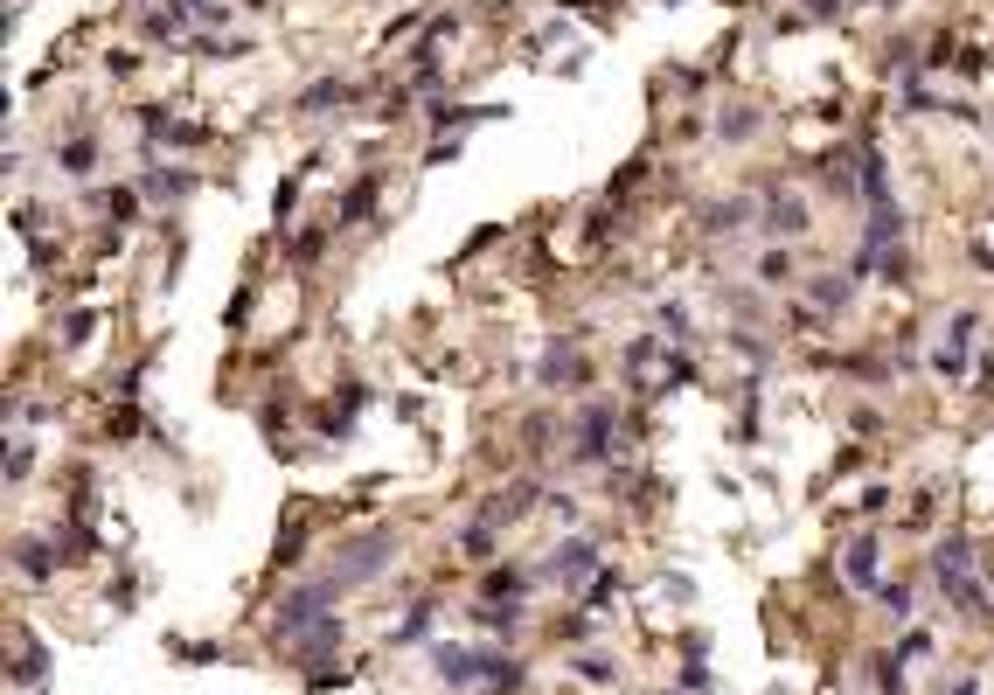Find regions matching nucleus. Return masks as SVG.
Returning a JSON list of instances; mask_svg holds the SVG:
<instances>
[{
  "instance_id": "f257e3e1",
  "label": "nucleus",
  "mask_w": 994,
  "mask_h": 695,
  "mask_svg": "<svg viewBox=\"0 0 994 695\" xmlns=\"http://www.w3.org/2000/svg\"><path fill=\"white\" fill-rule=\"evenodd\" d=\"M932 584L967 612V619H988V591L974 584V536H960V529H946L939 543H932Z\"/></svg>"
},
{
  "instance_id": "f03ea898",
  "label": "nucleus",
  "mask_w": 994,
  "mask_h": 695,
  "mask_svg": "<svg viewBox=\"0 0 994 695\" xmlns=\"http://www.w3.org/2000/svg\"><path fill=\"white\" fill-rule=\"evenodd\" d=\"M612 431H619V404H577V445H570V466H605L612 459Z\"/></svg>"
},
{
  "instance_id": "7ed1b4c3",
  "label": "nucleus",
  "mask_w": 994,
  "mask_h": 695,
  "mask_svg": "<svg viewBox=\"0 0 994 695\" xmlns=\"http://www.w3.org/2000/svg\"><path fill=\"white\" fill-rule=\"evenodd\" d=\"M591 570H605V563H598V543H591V536H570L564 550H550L543 556V563H536V577H543V584H577V591H584V584H591Z\"/></svg>"
},
{
  "instance_id": "20e7f679",
  "label": "nucleus",
  "mask_w": 994,
  "mask_h": 695,
  "mask_svg": "<svg viewBox=\"0 0 994 695\" xmlns=\"http://www.w3.org/2000/svg\"><path fill=\"white\" fill-rule=\"evenodd\" d=\"M390 556H397V529H369V536H355V543L341 550V577L362 584V577H376Z\"/></svg>"
},
{
  "instance_id": "39448f33",
  "label": "nucleus",
  "mask_w": 994,
  "mask_h": 695,
  "mask_svg": "<svg viewBox=\"0 0 994 695\" xmlns=\"http://www.w3.org/2000/svg\"><path fill=\"white\" fill-rule=\"evenodd\" d=\"M431 675H438V682H445L452 695L480 689V647H459V640H438V647H431Z\"/></svg>"
},
{
  "instance_id": "423d86ee",
  "label": "nucleus",
  "mask_w": 994,
  "mask_h": 695,
  "mask_svg": "<svg viewBox=\"0 0 994 695\" xmlns=\"http://www.w3.org/2000/svg\"><path fill=\"white\" fill-rule=\"evenodd\" d=\"M536 376H543V390H584L591 383V355H577L570 341H550L543 362H536Z\"/></svg>"
},
{
  "instance_id": "0eeeda50",
  "label": "nucleus",
  "mask_w": 994,
  "mask_h": 695,
  "mask_svg": "<svg viewBox=\"0 0 994 695\" xmlns=\"http://www.w3.org/2000/svg\"><path fill=\"white\" fill-rule=\"evenodd\" d=\"M842 570H849L855 591H869V598H876V584H883V536H876V529L849 536V550H842Z\"/></svg>"
},
{
  "instance_id": "6e6552de",
  "label": "nucleus",
  "mask_w": 994,
  "mask_h": 695,
  "mask_svg": "<svg viewBox=\"0 0 994 695\" xmlns=\"http://www.w3.org/2000/svg\"><path fill=\"white\" fill-rule=\"evenodd\" d=\"M341 640H348V626H341L334 612H320V619H313V626H299V633H292L285 647H292V654H299L306 668H320L327 654H341Z\"/></svg>"
},
{
  "instance_id": "1a4fd4ad",
  "label": "nucleus",
  "mask_w": 994,
  "mask_h": 695,
  "mask_svg": "<svg viewBox=\"0 0 994 695\" xmlns=\"http://www.w3.org/2000/svg\"><path fill=\"white\" fill-rule=\"evenodd\" d=\"M765 237H807V202L779 181H765Z\"/></svg>"
},
{
  "instance_id": "9d476101",
  "label": "nucleus",
  "mask_w": 994,
  "mask_h": 695,
  "mask_svg": "<svg viewBox=\"0 0 994 695\" xmlns=\"http://www.w3.org/2000/svg\"><path fill=\"white\" fill-rule=\"evenodd\" d=\"M974 334H981V313H974V306H967V313H953V341L932 355V369H939V376H967V369H974V362H967Z\"/></svg>"
},
{
  "instance_id": "9b49d317",
  "label": "nucleus",
  "mask_w": 994,
  "mask_h": 695,
  "mask_svg": "<svg viewBox=\"0 0 994 695\" xmlns=\"http://www.w3.org/2000/svg\"><path fill=\"white\" fill-rule=\"evenodd\" d=\"M522 682H529V668H522L515 654L480 647V689H487V695H522Z\"/></svg>"
},
{
  "instance_id": "f8f14e48",
  "label": "nucleus",
  "mask_w": 994,
  "mask_h": 695,
  "mask_svg": "<svg viewBox=\"0 0 994 695\" xmlns=\"http://www.w3.org/2000/svg\"><path fill=\"white\" fill-rule=\"evenodd\" d=\"M140 195H146V202H188V195H195V174H188V167H160V160H153V167L140 174Z\"/></svg>"
},
{
  "instance_id": "ddd939ff",
  "label": "nucleus",
  "mask_w": 994,
  "mask_h": 695,
  "mask_svg": "<svg viewBox=\"0 0 994 695\" xmlns=\"http://www.w3.org/2000/svg\"><path fill=\"white\" fill-rule=\"evenodd\" d=\"M7 675H14V689H49V654H42L21 626H14V668H7Z\"/></svg>"
},
{
  "instance_id": "4468645a",
  "label": "nucleus",
  "mask_w": 994,
  "mask_h": 695,
  "mask_svg": "<svg viewBox=\"0 0 994 695\" xmlns=\"http://www.w3.org/2000/svg\"><path fill=\"white\" fill-rule=\"evenodd\" d=\"M536 584V570H515V563H494V570H480V598L487 605H508V598H522Z\"/></svg>"
},
{
  "instance_id": "2eb2a0df",
  "label": "nucleus",
  "mask_w": 994,
  "mask_h": 695,
  "mask_svg": "<svg viewBox=\"0 0 994 695\" xmlns=\"http://www.w3.org/2000/svg\"><path fill=\"white\" fill-rule=\"evenodd\" d=\"M56 563H63V550H56V543H35V536H14V570H21V577L49 584V577H56Z\"/></svg>"
},
{
  "instance_id": "dca6fc26",
  "label": "nucleus",
  "mask_w": 994,
  "mask_h": 695,
  "mask_svg": "<svg viewBox=\"0 0 994 695\" xmlns=\"http://www.w3.org/2000/svg\"><path fill=\"white\" fill-rule=\"evenodd\" d=\"M306 515H313L306 501H292V508H285V536H279V550H272V577H279L285 563H292V556L306 550Z\"/></svg>"
},
{
  "instance_id": "f3484780",
  "label": "nucleus",
  "mask_w": 994,
  "mask_h": 695,
  "mask_svg": "<svg viewBox=\"0 0 994 695\" xmlns=\"http://www.w3.org/2000/svg\"><path fill=\"white\" fill-rule=\"evenodd\" d=\"M355 98V84L348 77H320V84H306L299 91V112H334V105H348Z\"/></svg>"
},
{
  "instance_id": "a211bd4d",
  "label": "nucleus",
  "mask_w": 994,
  "mask_h": 695,
  "mask_svg": "<svg viewBox=\"0 0 994 695\" xmlns=\"http://www.w3.org/2000/svg\"><path fill=\"white\" fill-rule=\"evenodd\" d=\"M751 133H758V105H723L716 112V139L723 146H744Z\"/></svg>"
},
{
  "instance_id": "6ab92c4d",
  "label": "nucleus",
  "mask_w": 994,
  "mask_h": 695,
  "mask_svg": "<svg viewBox=\"0 0 994 695\" xmlns=\"http://www.w3.org/2000/svg\"><path fill=\"white\" fill-rule=\"evenodd\" d=\"M56 160H63V174H91L98 167V133H70L56 146Z\"/></svg>"
},
{
  "instance_id": "aec40b11",
  "label": "nucleus",
  "mask_w": 994,
  "mask_h": 695,
  "mask_svg": "<svg viewBox=\"0 0 994 695\" xmlns=\"http://www.w3.org/2000/svg\"><path fill=\"white\" fill-rule=\"evenodd\" d=\"M376 195H383V174H362V181L341 195V223H362V216L376 209Z\"/></svg>"
},
{
  "instance_id": "412c9836",
  "label": "nucleus",
  "mask_w": 994,
  "mask_h": 695,
  "mask_svg": "<svg viewBox=\"0 0 994 695\" xmlns=\"http://www.w3.org/2000/svg\"><path fill=\"white\" fill-rule=\"evenodd\" d=\"M744 223H751V202H744V195H737V202H716V209H703V230H710V237H730V230H744Z\"/></svg>"
},
{
  "instance_id": "4be33fe9",
  "label": "nucleus",
  "mask_w": 994,
  "mask_h": 695,
  "mask_svg": "<svg viewBox=\"0 0 994 695\" xmlns=\"http://www.w3.org/2000/svg\"><path fill=\"white\" fill-rule=\"evenodd\" d=\"M473 619H480V626H487V633H494V640H508V633H515V619H522V612H515V598H508V605H487V598H480V605H473Z\"/></svg>"
},
{
  "instance_id": "5701e85b",
  "label": "nucleus",
  "mask_w": 994,
  "mask_h": 695,
  "mask_svg": "<svg viewBox=\"0 0 994 695\" xmlns=\"http://www.w3.org/2000/svg\"><path fill=\"white\" fill-rule=\"evenodd\" d=\"M577 598H584V612H605V605L619 598V570H598V577H591V584H584Z\"/></svg>"
},
{
  "instance_id": "b1692460",
  "label": "nucleus",
  "mask_w": 994,
  "mask_h": 695,
  "mask_svg": "<svg viewBox=\"0 0 994 695\" xmlns=\"http://www.w3.org/2000/svg\"><path fill=\"white\" fill-rule=\"evenodd\" d=\"M140 28H146V42H181V21H174V7H146Z\"/></svg>"
},
{
  "instance_id": "393cba45",
  "label": "nucleus",
  "mask_w": 994,
  "mask_h": 695,
  "mask_svg": "<svg viewBox=\"0 0 994 695\" xmlns=\"http://www.w3.org/2000/svg\"><path fill=\"white\" fill-rule=\"evenodd\" d=\"M807 292H814V306H821V313H842V306H849V278H814Z\"/></svg>"
},
{
  "instance_id": "a878e982",
  "label": "nucleus",
  "mask_w": 994,
  "mask_h": 695,
  "mask_svg": "<svg viewBox=\"0 0 994 695\" xmlns=\"http://www.w3.org/2000/svg\"><path fill=\"white\" fill-rule=\"evenodd\" d=\"M577 675L605 689V682H619V661H612V654H577Z\"/></svg>"
},
{
  "instance_id": "bb28decb",
  "label": "nucleus",
  "mask_w": 994,
  "mask_h": 695,
  "mask_svg": "<svg viewBox=\"0 0 994 695\" xmlns=\"http://www.w3.org/2000/svg\"><path fill=\"white\" fill-rule=\"evenodd\" d=\"M876 605H883V612H911V584H904V577H883V584H876Z\"/></svg>"
},
{
  "instance_id": "cd10ccee",
  "label": "nucleus",
  "mask_w": 994,
  "mask_h": 695,
  "mask_svg": "<svg viewBox=\"0 0 994 695\" xmlns=\"http://www.w3.org/2000/svg\"><path fill=\"white\" fill-rule=\"evenodd\" d=\"M459 550L473 556V563H480V556H494V522H473V529L459 536Z\"/></svg>"
},
{
  "instance_id": "c85d7f7f",
  "label": "nucleus",
  "mask_w": 994,
  "mask_h": 695,
  "mask_svg": "<svg viewBox=\"0 0 994 695\" xmlns=\"http://www.w3.org/2000/svg\"><path fill=\"white\" fill-rule=\"evenodd\" d=\"M425 633H431V605H411V619L397 626V647H418Z\"/></svg>"
},
{
  "instance_id": "c756f323",
  "label": "nucleus",
  "mask_w": 994,
  "mask_h": 695,
  "mask_svg": "<svg viewBox=\"0 0 994 695\" xmlns=\"http://www.w3.org/2000/svg\"><path fill=\"white\" fill-rule=\"evenodd\" d=\"M28 473H35V445H28V438H14V452H7V480L21 487Z\"/></svg>"
},
{
  "instance_id": "7c9ffc66",
  "label": "nucleus",
  "mask_w": 994,
  "mask_h": 695,
  "mask_svg": "<svg viewBox=\"0 0 994 695\" xmlns=\"http://www.w3.org/2000/svg\"><path fill=\"white\" fill-rule=\"evenodd\" d=\"M988 49H960V56H953V70H960V77H967V84H981V77H988Z\"/></svg>"
},
{
  "instance_id": "2f4dec72",
  "label": "nucleus",
  "mask_w": 994,
  "mask_h": 695,
  "mask_svg": "<svg viewBox=\"0 0 994 695\" xmlns=\"http://www.w3.org/2000/svg\"><path fill=\"white\" fill-rule=\"evenodd\" d=\"M855 167H849V153H828V195H855V181H849Z\"/></svg>"
},
{
  "instance_id": "473e14b6",
  "label": "nucleus",
  "mask_w": 994,
  "mask_h": 695,
  "mask_svg": "<svg viewBox=\"0 0 994 695\" xmlns=\"http://www.w3.org/2000/svg\"><path fill=\"white\" fill-rule=\"evenodd\" d=\"M167 146L195 153V146H209V126H188V119H174V133H167Z\"/></svg>"
},
{
  "instance_id": "72a5a7b5",
  "label": "nucleus",
  "mask_w": 994,
  "mask_h": 695,
  "mask_svg": "<svg viewBox=\"0 0 994 695\" xmlns=\"http://www.w3.org/2000/svg\"><path fill=\"white\" fill-rule=\"evenodd\" d=\"M313 258H327V230H306V237L292 244V265H313Z\"/></svg>"
},
{
  "instance_id": "f704fd0d",
  "label": "nucleus",
  "mask_w": 994,
  "mask_h": 695,
  "mask_svg": "<svg viewBox=\"0 0 994 695\" xmlns=\"http://www.w3.org/2000/svg\"><path fill=\"white\" fill-rule=\"evenodd\" d=\"M876 689H883V695H904V675H897V654H876Z\"/></svg>"
},
{
  "instance_id": "c9c22d12",
  "label": "nucleus",
  "mask_w": 994,
  "mask_h": 695,
  "mask_svg": "<svg viewBox=\"0 0 994 695\" xmlns=\"http://www.w3.org/2000/svg\"><path fill=\"white\" fill-rule=\"evenodd\" d=\"M91 334H98V313H70V320H63V341H70V348L91 341Z\"/></svg>"
},
{
  "instance_id": "e433bc0d",
  "label": "nucleus",
  "mask_w": 994,
  "mask_h": 695,
  "mask_svg": "<svg viewBox=\"0 0 994 695\" xmlns=\"http://www.w3.org/2000/svg\"><path fill=\"white\" fill-rule=\"evenodd\" d=\"M925 654H932V633H904L897 640V661H925Z\"/></svg>"
},
{
  "instance_id": "4c0bfd02",
  "label": "nucleus",
  "mask_w": 994,
  "mask_h": 695,
  "mask_svg": "<svg viewBox=\"0 0 994 695\" xmlns=\"http://www.w3.org/2000/svg\"><path fill=\"white\" fill-rule=\"evenodd\" d=\"M133 431H140V411H133V397H126V404L112 411V438H133Z\"/></svg>"
},
{
  "instance_id": "58836bf2",
  "label": "nucleus",
  "mask_w": 994,
  "mask_h": 695,
  "mask_svg": "<svg viewBox=\"0 0 994 695\" xmlns=\"http://www.w3.org/2000/svg\"><path fill=\"white\" fill-rule=\"evenodd\" d=\"M793 272V258H786V251H765V258H758V278H786Z\"/></svg>"
},
{
  "instance_id": "ea45409f",
  "label": "nucleus",
  "mask_w": 994,
  "mask_h": 695,
  "mask_svg": "<svg viewBox=\"0 0 994 695\" xmlns=\"http://www.w3.org/2000/svg\"><path fill=\"white\" fill-rule=\"evenodd\" d=\"M557 633H564V640H591V633H598V626H591V612H577V619H564V626H557Z\"/></svg>"
},
{
  "instance_id": "a19ab883",
  "label": "nucleus",
  "mask_w": 994,
  "mask_h": 695,
  "mask_svg": "<svg viewBox=\"0 0 994 695\" xmlns=\"http://www.w3.org/2000/svg\"><path fill=\"white\" fill-rule=\"evenodd\" d=\"M946 695H981V675H960V682H953Z\"/></svg>"
},
{
  "instance_id": "79ce46f5",
  "label": "nucleus",
  "mask_w": 994,
  "mask_h": 695,
  "mask_svg": "<svg viewBox=\"0 0 994 695\" xmlns=\"http://www.w3.org/2000/svg\"><path fill=\"white\" fill-rule=\"evenodd\" d=\"M974 383H981V390H994V355L981 362V369H974Z\"/></svg>"
}]
</instances>
